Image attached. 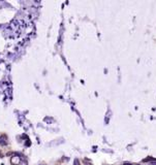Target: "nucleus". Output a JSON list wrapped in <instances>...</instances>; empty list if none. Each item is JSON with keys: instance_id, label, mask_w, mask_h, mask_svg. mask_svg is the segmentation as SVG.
Returning a JSON list of instances; mask_svg holds the SVG:
<instances>
[{"instance_id": "1", "label": "nucleus", "mask_w": 156, "mask_h": 165, "mask_svg": "<svg viewBox=\"0 0 156 165\" xmlns=\"http://www.w3.org/2000/svg\"><path fill=\"white\" fill-rule=\"evenodd\" d=\"M10 162L14 165H18L19 163H20V158H19L18 156H15V157H13V158L10 159Z\"/></svg>"}, {"instance_id": "2", "label": "nucleus", "mask_w": 156, "mask_h": 165, "mask_svg": "<svg viewBox=\"0 0 156 165\" xmlns=\"http://www.w3.org/2000/svg\"><path fill=\"white\" fill-rule=\"evenodd\" d=\"M75 165H80L79 160H75Z\"/></svg>"}]
</instances>
